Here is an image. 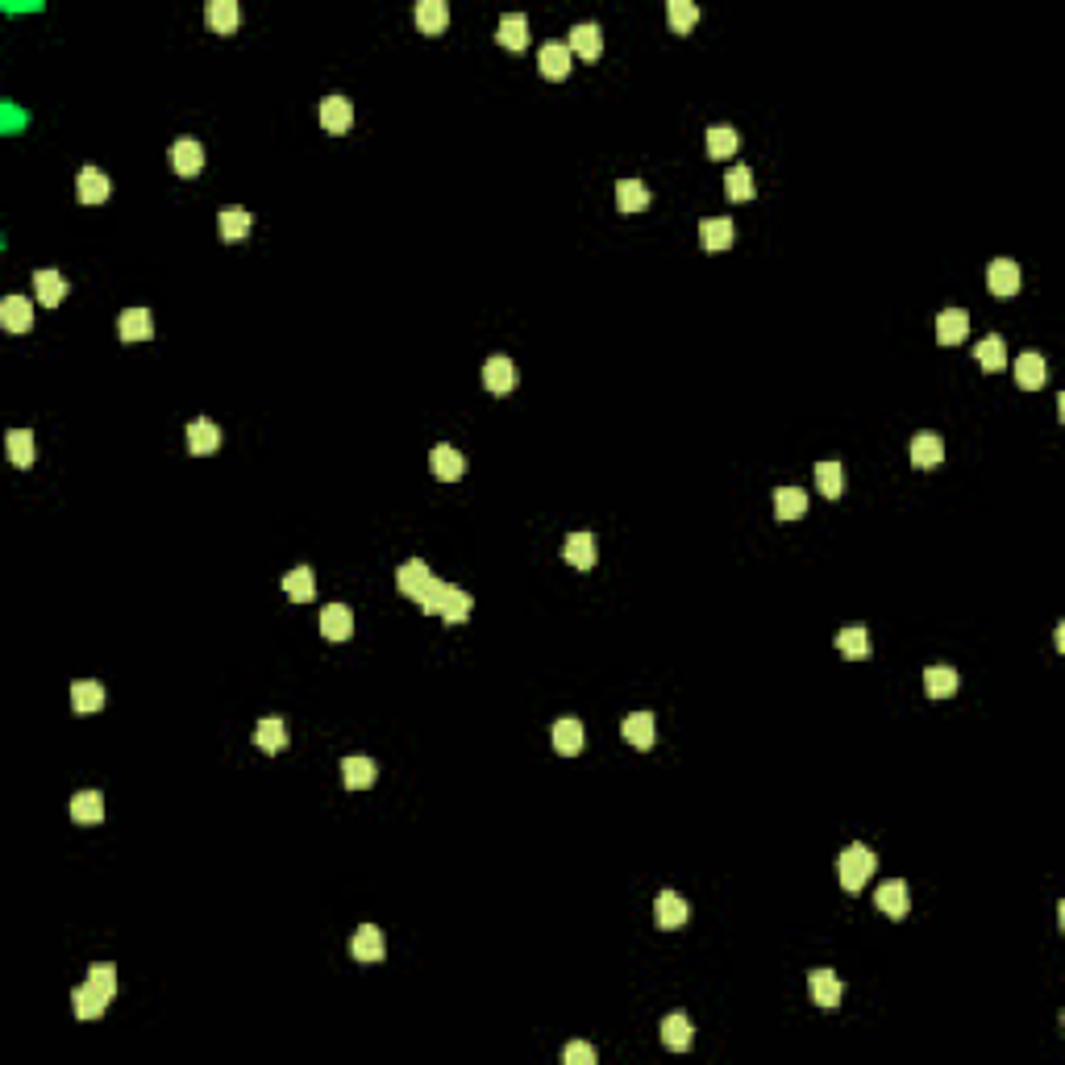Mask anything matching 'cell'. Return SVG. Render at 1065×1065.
Here are the masks:
<instances>
[{
	"label": "cell",
	"instance_id": "obj_1",
	"mask_svg": "<svg viewBox=\"0 0 1065 1065\" xmlns=\"http://www.w3.org/2000/svg\"><path fill=\"white\" fill-rule=\"evenodd\" d=\"M421 608L429 616H442V621H450V624H463L466 616H471V608H475V600L471 595L463 591V587H454V583H445V579H433L429 583V591H424V600H421Z\"/></svg>",
	"mask_w": 1065,
	"mask_h": 1065
},
{
	"label": "cell",
	"instance_id": "obj_2",
	"mask_svg": "<svg viewBox=\"0 0 1065 1065\" xmlns=\"http://www.w3.org/2000/svg\"><path fill=\"white\" fill-rule=\"evenodd\" d=\"M874 870H878L874 849H866V845H849L845 853H841L837 874H841V886H845V891H861V886H866L870 878H874Z\"/></svg>",
	"mask_w": 1065,
	"mask_h": 1065
},
{
	"label": "cell",
	"instance_id": "obj_3",
	"mask_svg": "<svg viewBox=\"0 0 1065 1065\" xmlns=\"http://www.w3.org/2000/svg\"><path fill=\"white\" fill-rule=\"evenodd\" d=\"M874 903L878 912H886L891 920H903L907 912H912V891H907L903 878H891V882H882L874 891Z\"/></svg>",
	"mask_w": 1065,
	"mask_h": 1065
},
{
	"label": "cell",
	"instance_id": "obj_4",
	"mask_svg": "<svg viewBox=\"0 0 1065 1065\" xmlns=\"http://www.w3.org/2000/svg\"><path fill=\"white\" fill-rule=\"evenodd\" d=\"M429 583H433V570H429V566H424L421 558H408V562L396 570V587L408 595V600H416V603L424 600Z\"/></svg>",
	"mask_w": 1065,
	"mask_h": 1065
},
{
	"label": "cell",
	"instance_id": "obj_5",
	"mask_svg": "<svg viewBox=\"0 0 1065 1065\" xmlns=\"http://www.w3.org/2000/svg\"><path fill=\"white\" fill-rule=\"evenodd\" d=\"M687 915H691V907L679 891H662V895L653 899V920H658V928H666V933L687 924Z\"/></svg>",
	"mask_w": 1065,
	"mask_h": 1065
},
{
	"label": "cell",
	"instance_id": "obj_6",
	"mask_svg": "<svg viewBox=\"0 0 1065 1065\" xmlns=\"http://www.w3.org/2000/svg\"><path fill=\"white\" fill-rule=\"evenodd\" d=\"M171 167H175V175H183V180L200 175V171H204V146H200L196 138H180L171 146Z\"/></svg>",
	"mask_w": 1065,
	"mask_h": 1065
},
{
	"label": "cell",
	"instance_id": "obj_7",
	"mask_svg": "<svg viewBox=\"0 0 1065 1065\" xmlns=\"http://www.w3.org/2000/svg\"><path fill=\"white\" fill-rule=\"evenodd\" d=\"M483 383H487L491 396H508L512 387H517V367H512V359L491 354V359L483 362Z\"/></svg>",
	"mask_w": 1065,
	"mask_h": 1065
},
{
	"label": "cell",
	"instance_id": "obj_8",
	"mask_svg": "<svg viewBox=\"0 0 1065 1065\" xmlns=\"http://www.w3.org/2000/svg\"><path fill=\"white\" fill-rule=\"evenodd\" d=\"M566 47H570V55H579V58H600L603 29L595 26V21H579V26L566 34Z\"/></svg>",
	"mask_w": 1065,
	"mask_h": 1065
},
{
	"label": "cell",
	"instance_id": "obj_9",
	"mask_svg": "<svg viewBox=\"0 0 1065 1065\" xmlns=\"http://www.w3.org/2000/svg\"><path fill=\"white\" fill-rule=\"evenodd\" d=\"M570 63H575V55H570L566 42H546V47L538 50V67L546 79H566L570 76Z\"/></svg>",
	"mask_w": 1065,
	"mask_h": 1065
},
{
	"label": "cell",
	"instance_id": "obj_10",
	"mask_svg": "<svg viewBox=\"0 0 1065 1065\" xmlns=\"http://www.w3.org/2000/svg\"><path fill=\"white\" fill-rule=\"evenodd\" d=\"M429 471H433V479L454 483V479H463L466 475V458L454 450V445H433V454H429Z\"/></svg>",
	"mask_w": 1065,
	"mask_h": 1065
},
{
	"label": "cell",
	"instance_id": "obj_11",
	"mask_svg": "<svg viewBox=\"0 0 1065 1065\" xmlns=\"http://www.w3.org/2000/svg\"><path fill=\"white\" fill-rule=\"evenodd\" d=\"M350 953L359 957L362 966H375V962H383V953H387V945H383V933H379L375 924H362L359 933H354V941H350Z\"/></svg>",
	"mask_w": 1065,
	"mask_h": 1065
},
{
	"label": "cell",
	"instance_id": "obj_12",
	"mask_svg": "<svg viewBox=\"0 0 1065 1065\" xmlns=\"http://www.w3.org/2000/svg\"><path fill=\"white\" fill-rule=\"evenodd\" d=\"M0 325L9 333H26L29 325H34V300H26V296H5V300H0Z\"/></svg>",
	"mask_w": 1065,
	"mask_h": 1065
},
{
	"label": "cell",
	"instance_id": "obj_13",
	"mask_svg": "<svg viewBox=\"0 0 1065 1065\" xmlns=\"http://www.w3.org/2000/svg\"><path fill=\"white\" fill-rule=\"evenodd\" d=\"M562 558H566V566H575V570H591L595 566V538L587 528L570 533V538L562 541Z\"/></svg>",
	"mask_w": 1065,
	"mask_h": 1065
},
{
	"label": "cell",
	"instance_id": "obj_14",
	"mask_svg": "<svg viewBox=\"0 0 1065 1065\" xmlns=\"http://www.w3.org/2000/svg\"><path fill=\"white\" fill-rule=\"evenodd\" d=\"M966 333H970V312L966 308H945L936 317V341L941 346H957V341H966Z\"/></svg>",
	"mask_w": 1065,
	"mask_h": 1065
},
{
	"label": "cell",
	"instance_id": "obj_15",
	"mask_svg": "<svg viewBox=\"0 0 1065 1065\" xmlns=\"http://www.w3.org/2000/svg\"><path fill=\"white\" fill-rule=\"evenodd\" d=\"M117 333H121V341H151L154 338L151 308H125L121 321H117Z\"/></svg>",
	"mask_w": 1065,
	"mask_h": 1065
},
{
	"label": "cell",
	"instance_id": "obj_16",
	"mask_svg": "<svg viewBox=\"0 0 1065 1065\" xmlns=\"http://www.w3.org/2000/svg\"><path fill=\"white\" fill-rule=\"evenodd\" d=\"M621 733H624V741H629L632 749H650L653 733H658V720H653V712H632V716H624Z\"/></svg>",
	"mask_w": 1065,
	"mask_h": 1065
},
{
	"label": "cell",
	"instance_id": "obj_17",
	"mask_svg": "<svg viewBox=\"0 0 1065 1065\" xmlns=\"http://www.w3.org/2000/svg\"><path fill=\"white\" fill-rule=\"evenodd\" d=\"M736 242V229L728 217H707L699 221V245L704 250H728V245Z\"/></svg>",
	"mask_w": 1065,
	"mask_h": 1065
},
{
	"label": "cell",
	"instance_id": "obj_18",
	"mask_svg": "<svg viewBox=\"0 0 1065 1065\" xmlns=\"http://www.w3.org/2000/svg\"><path fill=\"white\" fill-rule=\"evenodd\" d=\"M987 287L995 296H1016L1019 292V266L1011 258H995L987 266Z\"/></svg>",
	"mask_w": 1065,
	"mask_h": 1065
},
{
	"label": "cell",
	"instance_id": "obj_19",
	"mask_svg": "<svg viewBox=\"0 0 1065 1065\" xmlns=\"http://www.w3.org/2000/svg\"><path fill=\"white\" fill-rule=\"evenodd\" d=\"M912 463L920 466V471H933V466L945 463V442L941 433H915L912 437Z\"/></svg>",
	"mask_w": 1065,
	"mask_h": 1065
},
{
	"label": "cell",
	"instance_id": "obj_20",
	"mask_svg": "<svg viewBox=\"0 0 1065 1065\" xmlns=\"http://www.w3.org/2000/svg\"><path fill=\"white\" fill-rule=\"evenodd\" d=\"M321 125L329 133H346L354 125V104L346 96H325L321 100Z\"/></svg>",
	"mask_w": 1065,
	"mask_h": 1065
},
{
	"label": "cell",
	"instance_id": "obj_21",
	"mask_svg": "<svg viewBox=\"0 0 1065 1065\" xmlns=\"http://www.w3.org/2000/svg\"><path fill=\"white\" fill-rule=\"evenodd\" d=\"M549 736H554V749L562 757H575L579 749H583V725H579L575 716H562L554 720V728H549Z\"/></svg>",
	"mask_w": 1065,
	"mask_h": 1065
},
{
	"label": "cell",
	"instance_id": "obj_22",
	"mask_svg": "<svg viewBox=\"0 0 1065 1065\" xmlns=\"http://www.w3.org/2000/svg\"><path fill=\"white\" fill-rule=\"evenodd\" d=\"M76 188H79V200H84V204H104L109 192H113V180H109L100 167H84Z\"/></svg>",
	"mask_w": 1065,
	"mask_h": 1065
},
{
	"label": "cell",
	"instance_id": "obj_23",
	"mask_svg": "<svg viewBox=\"0 0 1065 1065\" xmlns=\"http://www.w3.org/2000/svg\"><path fill=\"white\" fill-rule=\"evenodd\" d=\"M808 987H811V999H816V1008H841V978L832 970H811V978H808Z\"/></svg>",
	"mask_w": 1065,
	"mask_h": 1065
},
{
	"label": "cell",
	"instance_id": "obj_24",
	"mask_svg": "<svg viewBox=\"0 0 1065 1065\" xmlns=\"http://www.w3.org/2000/svg\"><path fill=\"white\" fill-rule=\"evenodd\" d=\"M321 632L329 637V642H350V632H354V612H350L346 603H329L321 612Z\"/></svg>",
	"mask_w": 1065,
	"mask_h": 1065
},
{
	"label": "cell",
	"instance_id": "obj_25",
	"mask_svg": "<svg viewBox=\"0 0 1065 1065\" xmlns=\"http://www.w3.org/2000/svg\"><path fill=\"white\" fill-rule=\"evenodd\" d=\"M496 42L508 50H525L528 47V17L525 13H504L500 29H496Z\"/></svg>",
	"mask_w": 1065,
	"mask_h": 1065
},
{
	"label": "cell",
	"instance_id": "obj_26",
	"mask_svg": "<svg viewBox=\"0 0 1065 1065\" xmlns=\"http://www.w3.org/2000/svg\"><path fill=\"white\" fill-rule=\"evenodd\" d=\"M204 17L217 34H234V29L242 26V5H237V0H208Z\"/></svg>",
	"mask_w": 1065,
	"mask_h": 1065
},
{
	"label": "cell",
	"instance_id": "obj_27",
	"mask_svg": "<svg viewBox=\"0 0 1065 1065\" xmlns=\"http://www.w3.org/2000/svg\"><path fill=\"white\" fill-rule=\"evenodd\" d=\"M375 778H379V766L371 762V757H346V762H341V783H346L350 791H367Z\"/></svg>",
	"mask_w": 1065,
	"mask_h": 1065
},
{
	"label": "cell",
	"instance_id": "obj_28",
	"mask_svg": "<svg viewBox=\"0 0 1065 1065\" xmlns=\"http://www.w3.org/2000/svg\"><path fill=\"white\" fill-rule=\"evenodd\" d=\"M662 1045H666L670 1053H687L691 1049V1019L683 1016V1011L662 1019Z\"/></svg>",
	"mask_w": 1065,
	"mask_h": 1065
},
{
	"label": "cell",
	"instance_id": "obj_29",
	"mask_svg": "<svg viewBox=\"0 0 1065 1065\" xmlns=\"http://www.w3.org/2000/svg\"><path fill=\"white\" fill-rule=\"evenodd\" d=\"M113 999H104L100 990L92 987V982H84V987H76L71 990V1011H76L79 1019H96V1016H104V1008H109Z\"/></svg>",
	"mask_w": 1065,
	"mask_h": 1065
},
{
	"label": "cell",
	"instance_id": "obj_30",
	"mask_svg": "<svg viewBox=\"0 0 1065 1065\" xmlns=\"http://www.w3.org/2000/svg\"><path fill=\"white\" fill-rule=\"evenodd\" d=\"M217 445H221V429L213 421H204V416H196V421L188 424V450L200 458V454H213Z\"/></svg>",
	"mask_w": 1065,
	"mask_h": 1065
},
{
	"label": "cell",
	"instance_id": "obj_31",
	"mask_svg": "<svg viewBox=\"0 0 1065 1065\" xmlns=\"http://www.w3.org/2000/svg\"><path fill=\"white\" fill-rule=\"evenodd\" d=\"M808 512V491L803 487H778L774 491V517L778 520H799Z\"/></svg>",
	"mask_w": 1065,
	"mask_h": 1065
},
{
	"label": "cell",
	"instance_id": "obj_32",
	"mask_svg": "<svg viewBox=\"0 0 1065 1065\" xmlns=\"http://www.w3.org/2000/svg\"><path fill=\"white\" fill-rule=\"evenodd\" d=\"M837 650L845 653V658L861 662V658H870L874 642H870V632L861 629V624H849V629H841V632H837Z\"/></svg>",
	"mask_w": 1065,
	"mask_h": 1065
},
{
	"label": "cell",
	"instance_id": "obj_33",
	"mask_svg": "<svg viewBox=\"0 0 1065 1065\" xmlns=\"http://www.w3.org/2000/svg\"><path fill=\"white\" fill-rule=\"evenodd\" d=\"M416 26L437 38V34L450 26V5H445V0H421V5H416Z\"/></svg>",
	"mask_w": 1065,
	"mask_h": 1065
},
{
	"label": "cell",
	"instance_id": "obj_34",
	"mask_svg": "<svg viewBox=\"0 0 1065 1065\" xmlns=\"http://www.w3.org/2000/svg\"><path fill=\"white\" fill-rule=\"evenodd\" d=\"M283 591L292 595L296 603H308L312 595H317V575H312V566H292V570L283 575Z\"/></svg>",
	"mask_w": 1065,
	"mask_h": 1065
},
{
	"label": "cell",
	"instance_id": "obj_35",
	"mask_svg": "<svg viewBox=\"0 0 1065 1065\" xmlns=\"http://www.w3.org/2000/svg\"><path fill=\"white\" fill-rule=\"evenodd\" d=\"M255 745L266 749V754H279L283 745H287V725H283L279 716H263L255 725Z\"/></svg>",
	"mask_w": 1065,
	"mask_h": 1065
},
{
	"label": "cell",
	"instance_id": "obj_36",
	"mask_svg": "<svg viewBox=\"0 0 1065 1065\" xmlns=\"http://www.w3.org/2000/svg\"><path fill=\"white\" fill-rule=\"evenodd\" d=\"M1045 375H1049V367H1045V359H1040V354H1032V350H1028V354H1019V359H1016V383L1024 387V392H1037V387L1045 383Z\"/></svg>",
	"mask_w": 1065,
	"mask_h": 1065
},
{
	"label": "cell",
	"instance_id": "obj_37",
	"mask_svg": "<svg viewBox=\"0 0 1065 1065\" xmlns=\"http://www.w3.org/2000/svg\"><path fill=\"white\" fill-rule=\"evenodd\" d=\"M616 208L621 213H645L650 208V188L642 180H621L616 183Z\"/></svg>",
	"mask_w": 1065,
	"mask_h": 1065
},
{
	"label": "cell",
	"instance_id": "obj_38",
	"mask_svg": "<svg viewBox=\"0 0 1065 1065\" xmlns=\"http://www.w3.org/2000/svg\"><path fill=\"white\" fill-rule=\"evenodd\" d=\"M34 292H38V300L47 304V308H55V304H63L67 300V279L58 271H38L34 275Z\"/></svg>",
	"mask_w": 1065,
	"mask_h": 1065
},
{
	"label": "cell",
	"instance_id": "obj_39",
	"mask_svg": "<svg viewBox=\"0 0 1065 1065\" xmlns=\"http://www.w3.org/2000/svg\"><path fill=\"white\" fill-rule=\"evenodd\" d=\"M71 707H76L79 716H88V712H100L104 707V687L92 679H79L71 683Z\"/></svg>",
	"mask_w": 1065,
	"mask_h": 1065
},
{
	"label": "cell",
	"instance_id": "obj_40",
	"mask_svg": "<svg viewBox=\"0 0 1065 1065\" xmlns=\"http://www.w3.org/2000/svg\"><path fill=\"white\" fill-rule=\"evenodd\" d=\"M5 450H9L13 466H34V458H38V445H34V433L29 429H9V442H5Z\"/></svg>",
	"mask_w": 1065,
	"mask_h": 1065
},
{
	"label": "cell",
	"instance_id": "obj_41",
	"mask_svg": "<svg viewBox=\"0 0 1065 1065\" xmlns=\"http://www.w3.org/2000/svg\"><path fill=\"white\" fill-rule=\"evenodd\" d=\"M957 670L953 666H928L924 670V691H928V699H949L953 691H957Z\"/></svg>",
	"mask_w": 1065,
	"mask_h": 1065
},
{
	"label": "cell",
	"instance_id": "obj_42",
	"mask_svg": "<svg viewBox=\"0 0 1065 1065\" xmlns=\"http://www.w3.org/2000/svg\"><path fill=\"white\" fill-rule=\"evenodd\" d=\"M71 820L76 824H100L104 820V795L100 791H79L71 799Z\"/></svg>",
	"mask_w": 1065,
	"mask_h": 1065
},
{
	"label": "cell",
	"instance_id": "obj_43",
	"mask_svg": "<svg viewBox=\"0 0 1065 1065\" xmlns=\"http://www.w3.org/2000/svg\"><path fill=\"white\" fill-rule=\"evenodd\" d=\"M736 146H741V133H736L733 125H712V130H707V154H712V159H733Z\"/></svg>",
	"mask_w": 1065,
	"mask_h": 1065
},
{
	"label": "cell",
	"instance_id": "obj_44",
	"mask_svg": "<svg viewBox=\"0 0 1065 1065\" xmlns=\"http://www.w3.org/2000/svg\"><path fill=\"white\" fill-rule=\"evenodd\" d=\"M816 487H820L824 500H841V491H845V466L841 463H816Z\"/></svg>",
	"mask_w": 1065,
	"mask_h": 1065
},
{
	"label": "cell",
	"instance_id": "obj_45",
	"mask_svg": "<svg viewBox=\"0 0 1065 1065\" xmlns=\"http://www.w3.org/2000/svg\"><path fill=\"white\" fill-rule=\"evenodd\" d=\"M217 225H221V237H225V242H242V237H250L255 217H250L245 208H225V213L217 217Z\"/></svg>",
	"mask_w": 1065,
	"mask_h": 1065
},
{
	"label": "cell",
	"instance_id": "obj_46",
	"mask_svg": "<svg viewBox=\"0 0 1065 1065\" xmlns=\"http://www.w3.org/2000/svg\"><path fill=\"white\" fill-rule=\"evenodd\" d=\"M725 196L733 200V204H745V200H754V171L749 167H733L725 175Z\"/></svg>",
	"mask_w": 1065,
	"mask_h": 1065
},
{
	"label": "cell",
	"instance_id": "obj_47",
	"mask_svg": "<svg viewBox=\"0 0 1065 1065\" xmlns=\"http://www.w3.org/2000/svg\"><path fill=\"white\" fill-rule=\"evenodd\" d=\"M974 359H978L982 371H1003L1008 367V346H1003V338H982L974 346Z\"/></svg>",
	"mask_w": 1065,
	"mask_h": 1065
},
{
	"label": "cell",
	"instance_id": "obj_48",
	"mask_svg": "<svg viewBox=\"0 0 1065 1065\" xmlns=\"http://www.w3.org/2000/svg\"><path fill=\"white\" fill-rule=\"evenodd\" d=\"M666 17H670V29H674V34H687L699 21V5H691V0H670Z\"/></svg>",
	"mask_w": 1065,
	"mask_h": 1065
},
{
	"label": "cell",
	"instance_id": "obj_49",
	"mask_svg": "<svg viewBox=\"0 0 1065 1065\" xmlns=\"http://www.w3.org/2000/svg\"><path fill=\"white\" fill-rule=\"evenodd\" d=\"M88 982H92V987L100 990L104 999H113V995H117V970H113L109 962H96L92 970H88Z\"/></svg>",
	"mask_w": 1065,
	"mask_h": 1065
},
{
	"label": "cell",
	"instance_id": "obj_50",
	"mask_svg": "<svg viewBox=\"0 0 1065 1065\" xmlns=\"http://www.w3.org/2000/svg\"><path fill=\"white\" fill-rule=\"evenodd\" d=\"M562 1065H595V1049L587 1040H570L562 1049Z\"/></svg>",
	"mask_w": 1065,
	"mask_h": 1065
}]
</instances>
